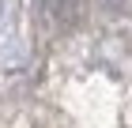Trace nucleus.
<instances>
[{
	"instance_id": "1",
	"label": "nucleus",
	"mask_w": 132,
	"mask_h": 128,
	"mask_svg": "<svg viewBox=\"0 0 132 128\" xmlns=\"http://www.w3.org/2000/svg\"><path fill=\"white\" fill-rule=\"evenodd\" d=\"M42 11L53 23H68V19H76V0H42Z\"/></svg>"
},
{
	"instance_id": "2",
	"label": "nucleus",
	"mask_w": 132,
	"mask_h": 128,
	"mask_svg": "<svg viewBox=\"0 0 132 128\" xmlns=\"http://www.w3.org/2000/svg\"><path fill=\"white\" fill-rule=\"evenodd\" d=\"M106 4H110V8H121V4H125V0H106Z\"/></svg>"
}]
</instances>
